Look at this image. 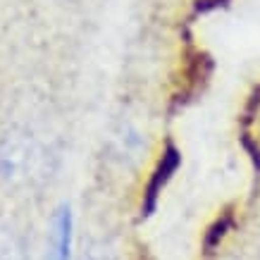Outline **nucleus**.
I'll use <instances>...</instances> for the list:
<instances>
[{"mask_svg": "<svg viewBox=\"0 0 260 260\" xmlns=\"http://www.w3.org/2000/svg\"><path fill=\"white\" fill-rule=\"evenodd\" d=\"M50 150L31 132H10L0 146V174L10 184H31L48 170Z\"/></svg>", "mask_w": 260, "mask_h": 260, "instance_id": "obj_1", "label": "nucleus"}, {"mask_svg": "<svg viewBox=\"0 0 260 260\" xmlns=\"http://www.w3.org/2000/svg\"><path fill=\"white\" fill-rule=\"evenodd\" d=\"M0 260H26L22 239L5 220H0Z\"/></svg>", "mask_w": 260, "mask_h": 260, "instance_id": "obj_4", "label": "nucleus"}, {"mask_svg": "<svg viewBox=\"0 0 260 260\" xmlns=\"http://www.w3.org/2000/svg\"><path fill=\"white\" fill-rule=\"evenodd\" d=\"M179 162H181L179 150L174 148V146H167L165 153H162V158H160V162H158V167L153 170V177H150L148 186H146V193H143V203H141L143 217H150V215L155 213L160 193H162V189L167 186V181L172 179V174L177 172Z\"/></svg>", "mask_w": 260, "mask_h": 260, "instance_id": "obj_3", "label": "nucleus"}, {"mask_svg": "<svg viewBox=\"0 0 260 260\" xmlns=\"http://www.w3.org/2000/svg\"><path fill=\"white\" fill-rule=\"evenodd\" d=\"M72 244H74V213L70 205L62 203L53 215L46 260H70Z\"/></svg>", "mask_w": 260, "mask_h": 260, "instance_id": "obj_2", "label": "nucleus"}, {"mask_svg": "<svg viewBox=\"0 0 260 260\" xmlns=\"http://www.w3.org/2000/svg\"><path fill=\"white\" fill-rule=\"evenodd\" d=\"M81 260H119V258L108 244H93L88 246V251L81 255Z\"/></svg>", "mask_w": 260, "mask_h": 260, "instance_id": "obj_6", "label": "nucleus"}, {"mask_svg": "<svg viewBox=\"0 0 260 260\" xmlns=\"http://www.w3.org/2000/svg\"><path fill=\"white\" fill-rule=\"evenodd\" d=\"M115 143H117V153L122 158H129V155H134L141 150L143 141H141V134L136 132L132 124H122L117 129V134H115Z\"/></svg>", "mask_w": 260, "mask_h": 260, "instance_id": "obj_5", "label": "nucleus"}]
</instances>
